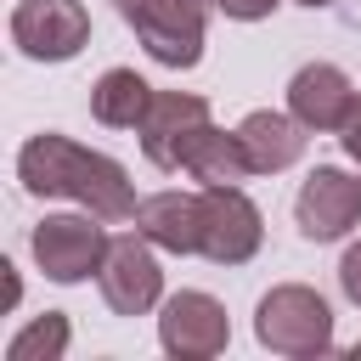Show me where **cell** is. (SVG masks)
<instances>
[{
  "instance_id": "cell-14",
  "label": "cell",
  "mask_w": 361,
  "mask_h": 361,
  "mask_svg": "<svg viewBox=\"0 0 361 361\" xmlns=\"http://www.w3.org/2000/svg\"><path fill=\"white\" fill-rule=\"evenodd\" d=\"M180 169H186L197 186H243V180L254 175V158H248V147H243L237 130H220V124L209 118V124L186 141Z\"/></svg>"
},
{
  "instance_id": "cell-9",
  "label": "cell",
  "mask_w": 361,
  "mask_h": 361,
  "mask_svg": "<svg viewBox=\"0 0 361 361\" xmlns=\"http://www.w3.org/2000/svg\"><path fill=\"white\" fill-rule=\"evenodd\" d=\"M265 243V214L243 186H203V259L248 265Z\"/></svg>"
},
{
  "instance_id": "cell-18",
  "label": "cell",
  "mask_w": 361,
  "mask_h": 361,
  "mask_svg": "<svg viewBox=\"0 0 361 361\" xmlns=\"http://www.w3.org/2000/svg\"><path fill=\"white\" fill-rule=\"evenodd\" d=\"M338 288H344V299L361 310V243L344 248V259H338Z\"/></svg>"
},
{
  "instance_id": "cell-10",
  "label": "cell",
  "mask_w": 361,
  "mask_h": 361,
  "mask_svg": "<svg viewBox=\"0 0 361 361\" xmlns=\"http://www.w3.org/2000/svg\"><path fill=\"white\" fill-rule=\"evenodd\" d=\"M350 102H355V85L338 62H305L288 79V113L310 135H338L344 118H350Z\"/></svg>"
},
{
  "instance_id": "cell-12",
  "label": "cell",
  "mask_w": 361,
  "mask_h": 361,
  "mask_svg": "<svg viewBox=\"0 0 361 361\" xmlns=\"http://www.w3.org/2000/svg\"><path fill=\"white\" fill-rule=\"evenodd\" d=\"M135 231L164 254H203V192H152L135 203Z\"/></svg>"
},
{
  "instance_id": "cell-5",
  "label": "cell",
  "mask_w": 361,
  "mask_h": 361,
  "mask_svg": "<svg viewBox=\"0 0 361 361\" xmlns=\"http://www.w3.org/2000/svg\"><path fill=\"white\" fill-rule=\"evenodd\" d=\"M11 45L28 62H73L90 45V11L79 0H17Z\"/></svg>"
},
{
  "instance_id": "cell-11",
  "label": "cell",
  "mask_w": 361,
  "mask_h": 361,
  "mask_svg": "<svg viewBox=\"0 0 361 361\" xmlns=\"http://www.w3.org/2000/svg\"><path fill=\"white\" fill-rule=\"evenodd\" d=\"M203 124H209V102L203 96H192V90H158L152 107H147V118H141V130H135L147 164L152 169H180V152H186V141Z\"/></svg>"
},
{
  "instance_id": "cell-15",
  "label": "cell",
  "mask_w": 361,
  "mask_h": 361,
  "mask_svg": "<svg viewBox=\"0 0 361 361\" xmlns=\"http://www.w3.org/2000/svg\"><path fill=\"white\" fill-rule=\"evenodd\" d=\"M152 96H158V90H152L135 68H107V73L90 85V113H96V124H107V130H141Z\"/></svg>"
},
{
  "instance_id": "cell-8",
  "label": "cell",
  "mask_w": 361,
  "mask_h": 361,
  "mask_svg": "<svg viewBox=\"0 0 361 361\" xmlns=\"http://www.w3.org/2000/svg\"><path fill=\"white\" fill-rule=\"evenodd\" d=\"M158 344L175 355V361H209L231 344V322H226V305L203 288H180L158 305Z\"/></svg>"
},
{
  "instance_id": "cell-4",
  "label": "cell",
  "mask_w": 361,
  "mask_h": 361,
  "mask_svg": "<svg viewBox=\"0 0 361 361\" xmlns=\"http://www.w3.org/2000/svg\"><path fill=\"white\" fill-rule=\"evenodd\" d=\"M28 248H34V265H39L51 282L73 288V282H90V276L102 271L113 237H107V220H102V214L79 209V214H45V220L34 226V237H28Z\"/></svg>"
},
{
  "instance_id": "cell-21",
  "label": "cell",
  "mask_w": 361,
  "mask_h": 361,
  "mask_svg": "<svg viewBox=\"0 0 361 361\" xmlns=\"http://www.w3.org/2000/svg\"><path fill=\"white\" fill-rule=\"evenodd\" d=\"M293 6H310V11H322V6H333V0H293Z\"/></svg>"
},
{
  "instance_id": "cell-13",
  "label": "cell",
  "mask_w": 361,
  "mask_h": 361,
  "mask_svg": "<svg viewBox=\"0 0 361 361\" xmlns=\"http://www.w3.org/2000/svg\"><path fill=\"white\" fill-rule=\"evenodd\" d=\"M237 135H243V147H248V158H254V175H282V169H293V164L305 158V141H310V130H305L293 113H282V107H254V113L237 124Z\"/></svg>"
},
{
  "instance_id": "cell-17",
  "label": "cell",
  "mask_w": 361,
  "mask_h": 361,
  "mask_svg": "<svg viewBox=\"0 0 361 361\" xmlns=\"http://www.w3.org/2000/svg\"><path fill=\"white\" fill-rule=\"evenodd\" d=\"M276 6H282V0H214V11L231 17V23H265Z\"/></svg>"
},
{
  "instance_id": "cell-20",
  "label": "cell",
  "mask_w": 361,
  "mask_h": 361,
  "mask_svg": "<svg viewBox=\"0 0 361 361\" xmlns=\"http://www.w3.org/2000/svg\"><path fill=\"white\" fill-rule=\"evenodd\" d=\"M17 299H23V282H17V265L6 259V305H17Z\"/></svg>"
},
{
  "instance_id": "cell-16",
  "label": "cell",
  "mask_w": 361,
  "mask_h": 361,
  "mask_svg": "<svg viewBox=\"0 0 361 361\" xmlns=\"http://www.w3.org/2000/svg\"><path fill=\"white\" fill-rule=\"evenodd\" d=\"M68 344H73L68 316H62V310H45V316H34L23 333H11L6 361H62V355H68Z\"/></svg>"
},
{
  "instance_id": "cell-22",
  "label": "cell",
  "mask_w": 361,
  "mask_h": 361,
  "mask_svg": "<svg viewBox=\"0 0 361 361\" xmlns=\"http://www.w3.org/2000/svg\"><path fill=\"white\" fill-rule=\"evenodd\" d=\"M355 361H361V344H355Z\"/></svg>"
},
{
  "instance_id": "cell-7",
  "label": "cell",
  "mask_w": 361,
  "mask_h": 361,
  "mask_svg": "<svg viewBox=\"0 0 361 361\" xmlns=\"http://www.w3.org/2000/svg\"><path fill=\"white\" fill-rule=\"evenodd\" d=\"M293 220H299V237L310 243H338L361 226V175L338 169V164H316L305 180H299V197H293Z\"/></svg>"
},
{
  "instance_id": "cell-1",
  "label": "cell",
  "mask_w": 361,
  "mask_h": 361,
  "mask_svg": "<svg viewBox=\"0 0 361 361\" xmlns=\"http://www.w3.org/2000/svg\"><path fill=\"white\" fill-rule=\"evenodd\" d=\"M17 180H23L28 197H68V203L102 214L107 226L135 220V203H141L135 197V180H130V169L118 158L90 152V147H79L62 130H39V135L23 141Z\"/></svg>"
},
{
  "instance_id": "cell-6",
  "label": "cell",
  "mask_w": 361,
  "mask_h": 361,
  "mask_svg": "<svg viewBox=\"0 0 361 361\" xmlns=\"http://www.w3.org/2000/svg\"><path fill=\"white\" fill-rule=\"evenodd\" d=\"M96 288L107 299L113 316H147L164 305V265H158V248L130 231V237H113L102 271H96Z\"/></svg>"
},
{
  "instance_id": "cell-2",
  "label": "cell",
  "mask_w": 361,
  "mask_h": 361,
  "mask_svg": "<svg viewBox=\"0 0 361 361\" xmlns=\"http://www.w3.org/2000/svg\"><path fill=\"white\" fill-rule=\"evenodd\" d=\"M254 338L271 355H293V361L327 355L333 350V305L305 282H276L254 305Z\"/></svg>"
},
{
  "instance_id": "cell-3",
  "label": "cell",
  "mask_w": 361,
  "mask_h": 361,
  "mask_svg": "<svg viewBox=\"0 0 361 361\" xmlns=\"http://www.w3.org/2000/svg\"><path fill=\"white\" fill-rule=\"evenodd\" d=\"M118 17L135 28L141 51L158 68H197L203 62V39H209V6L214 0H113Z\"/></svg>"
},
{
  "instance_id": "cell-19",
  "label": "cell",
  "mask_w": 361,
  "mask_h": 361,
  "mask_svg": "<svg viewBox=\"0 0 361 361\" xmlns=\"http://www.w3.org/2000/svg\"><path fill=\"white\" fill-rule=\"evenodd\" d=\"M338 147L361 164V90H355V102H350V118H344V130H338Z\"/></svg>"
}]
</instances>
